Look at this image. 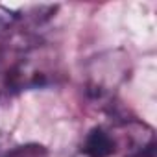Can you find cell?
Instances as JSON below:
<instances>
[{
  "label": "cell",
  "instance_id": "1",
  "mask_svg": "<svg viewBox=\"0 0 157 157\" xmlns=\"http://www.w3.org/2000/svg\"><path fill=\"white\" fill-rule=\"evenodd\" d=\"M115 151H117V140L102 126H96L87 133L82 148V153L87 157H111Z\"/></svg>",
  "mask_w": 157,
  "mask_h": 157
},
{
  "label": "cell",
  "instance_id": "2",
  "mask_svg": "<svg viewBox=\"0 0 157 157\" xmlns=\"http://www.w3.org/2000/svg\"><path fill=\"white\" fill-rule=\"evenodd\" d=\"M21 19L19 11L15 10H10L6 6H0V35L6 33L10 28H13V24Z\"/></svg>",
  "mask_w": 157,
  "mask_h": 157
},
{
  "label": "cell",
  "instance_id": "3",
  "mask_svg": "<svg viewBox=\"0 0 157 157\" xmlns=\"http://www.w3.org/2000/svg\"><path fill=\"white\" fill-rule=\"evenodd\" d=\"M76 157H87V155H83V153H78V155H76Z\"/></svg>",
  "mask_w": 157,
  "mask_h": 157
}]
</instances>
